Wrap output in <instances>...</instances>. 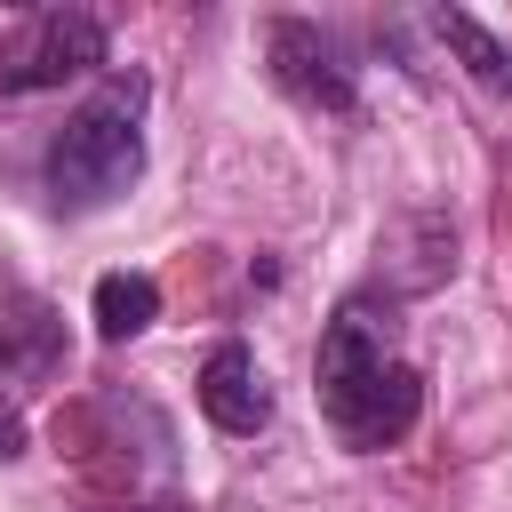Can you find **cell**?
Listing matches in <instances>:
<instances>
[{"instance_id":"30bf717a","label":"cell","mask_w":512,"mask_h":512,"mask_svg":"<svg viewBox=\"0 0 512 512\" xmlns=\"http://www.w3.org/2000/svg\"><path fill=\"white\" fill-rule=\"evenodd\" d=\"M120 512H192V504H176V496H160V504H120Z\"/></svg>"},{"instance_id":"8992f818","label":"cell","mask_w":512,"mask_h":512,"mask_svg":"<svg viewBox=\"0 0 512 512\" xmlns=\"http://www.w3.org/2000/svg\"><path fill=\"white\" fill-rule=\"evenodd\" d=\"M88 320H96V336H104V344L144 336V328L160 320V280H152V272H104V280H96V296H88Z\"/></svg>"},{"instance_id":"52a82bcc","label":"cell","mask_w":512,"mask_h":512,"mask_svg":"<svg viewBox=\"0 0 512 512\" xmlns=\"http://www.w3.org/2000/svg\"><path fill=\"white\" fill-rule=\"evenodd\" d=\"M40 368H56V320H48V304H8L0 312V384L40 376Z\"/></svg>"},{"instance_id":"3957f363","label":"cell","mask_w":512,"mask_h":512,"mask_svg":"<svg viewBox=\"0 0 512 512\" xmlns=\"http://www.w3.org/2000/svg\"><path fill=\"white\" fill-rule=\"evenodd\" d=\"M104 64V16L88 8H32L0 40V96H40Z\"/></svg>"},{"instance_id":"ba28073f","label":"cell","mask_w":512,"mask_h":512,"mask_svg":"<svg viewBox=\"0 0 512 512\" xmlns=\"http://www.w3.org/2000/svg\"><path fill=\"white\" fill-rule=\"evenodd\" d=\"M440 40L464 56V72L488 88V96H512V40H496L480 16H464V8H448L440 16Z\"/></svg>"},{"instance_id":"5b68a950","label":"cell","mask_w":512,"mask_h":512,"mask_svg":"<svg viewBox=\"0 0 512 512\" xmlns=\"http://www.w3.org/2000/svg\"><path fill=\"white\" fill-rule=\"evenodd\" d=\"M200 416L216 432H264L272 424V384H264L248 344H216L200 360Z\"/></svg>"},{"instance_id":"277c9868","label":"cell","mask_w":512,"mask_h":512,"mask_svg":"<svg viewBox=\"0 0 512 512\" xmlns=\"http://www.w3.org/2000/svg\"><path fill=\"white\" fill-rule=\"evenodd\" d=\"M264 56H272V80L304 104V112H352L360 104V64L352 48L312 24V16H272L264 24Z\"/></svg>"},{"instance_id":"6da1fadb","label":"cell","mask_w":512,"mask_h":512,"mask_svg":"<svg viewBox=\"0 0 512 512\" xmlns=\"http://www.w3.org/2000/svg\"><path fill=\"white\" fill-rule=\"evenodd\" d=\"M320 416L344 448H392L424 416V376L392 352V304L344 296L320 328Z\"/></svg>"},{"instance_id":"7a4b0ae2","label":"cell","mask_w":512,"mask_h":512,"mask_svg":"<svg viewBox=\"0 0 512 512\" xmlns=\"http://www.w3.org/2000/svg\"><path fill=\"white\" fill-rule=\"evenodd\" d=\"M144 80L136 72H112L48 144V200L64 216H88V208H112L136 176H144Z\"/></svg>"},{"instance_id":"9c48e42d","label":"cell","mask_w":512,"mask_h":512,"mask_svg":"<svg viewBox=\"0 0 512 512\" xmlns=\"http://www.w3.org/2000/svg\"><path fill=\"white\" fill-rule=\"evenodd\" d=\"M24 448H32V432H24V408L0 392V456H24Z\"/></svg>"}]
</instances>
